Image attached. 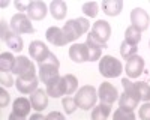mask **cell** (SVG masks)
I'll use <instances>...</instances> for the list:
<instances>
[{
    "label": "cell",
    "mask_w": 150,
    "mask_h": 120,
    "mask_svg": "<svg viewBox=\"0 0 150 120\" xmlns=\"http://www.w3.org/2000/svg\"><path fill=\"white\" fill-rule=\"evenodd\" d=\"M138 117L141 120H150V102H146L141 105L140 111H138Z\"/></svg>",
    "instance_id": "836d02e7"
},
{
    "label": "cell",
    "mask_w": 150,
    "mask_h": 120,
    "mask_svg": "<svg viewBox=\"0 0 150 120\" xmlns=\"http://www.w3.org/2000/svg\"><path fill=\"white\" fill-rule=\"evenodd\" d=\"M50 12L54 20H63L68 14V6L63 0H53L50 3Z\"/></svg>",
    "instance_id": "ffe728a7"
},
{
    "label": "cell",
    "mask_w": 150,
    "mask_h": 120,
    "mask_svg": "<svg viewBox=\"0 0 150 120\" xmlns=\"http://www.w3.org/2000/svg\"><path fill=\"white\" fill-rule=\"evenodd\" d=\"M83 12L87 17L93 18V17L98 15V12H99V5L96 2H87V3L83 5Z\"/></svg>",
    "instance_id": "4dcf8cb0"
},
{
    "label": "cell",
    "mask_w": 150,
    "mask_h": 120,
    "mask_svg": "<svg viewBox=\"0 0 150 120\" xmlns=\"http://www.w3.org/2000/svg\"><path fill=\"white\" fill-rule=\"evenodd\" d=\"M0 29H2V41H3V39L6 38V35H8V33H9L11 30H9V27H8L6 21H3V20L0 21Z\"/></svg>",
    "instance_id": "74e56055"
},
{
    "label": "cell",
    "mask_w": 150,
    "mask_h": 120,
    "mask_svg": "<svg viewBox=\"0 0 150 120\" xmlns=\"http://www.w3.org/2000/svg\"><path fill=\"white\" fill-rule=\"evenodd\" d=\"M137 51H138V47L132 45V44H129V42H126V41H123L122 45H120V56H122L125 60H128V59H131L132 56H135Z\"/></svg>",
    "instance_id": "83f0119b"
},
{
    "label": "cell",
    "mask_w": 150,
    "mask_h": 120,
    "mask_svg": "<svg viewBox=\"0 0 150 120\" xmlns=\"http://www.w3.org/2000/svg\"><path fill=\"white\" fill-rule=\"evenodd\" d=\"M119 96H120V95H119L117 89L112 86L111 83H108V81L102 83L101 86H99V89H98V98L101 99L102 104L112 105V104L119 99Z\"/></svg>",
    "instance_id": "8992f818"
},
{
    "label": "cell",
    "mask_w": 150,
    "mask_h": 120,
    "mask_svg": "<svg viewBox=\"0 0 150 120\" xmlns=\"http://www.w3.org/2000/svg\"><path fill=\"white\" fill-rule=\"evenodd\" d=\"M5 42H6V45L11 48V50H14V51H21L23 50V45H24V42H23V38L18 35V33H15V32H9L8 35H6V38L3 39Z\"/></svg>",
    "instance_id": "7402d4cb"
},
{
    "label": "cell",
    "mask_w": 150,
    "mask_h": 120,
    "mask_svg": "<svg viewBox=\"0 0 150 120\" xmlns=\"http://www.w3.org/2000/svg\"><path fill=\"white\" fill-rule=\"evenodd\" d=\"M45 120H66V119H65V116L62 114V113L53 111V113H50V114L45 117Z\"/></svg>",
    "instance_id": "8d00e7d4"
},
{
    "label": "cell",
    "mask_w": 150,
    "mask_h": 120,
    "mask_svg": "<svg viewBox=\"0 0 150 120\" xmlns=\"http://www.w3.org/2000/svg\"><path fill=\"white\" fill-rule=\"evenodd\" d=\"M29 53H30V57L33 60H36L38 63H44L45 60L48 59V56L51 54L50 50L47 48V45L41 41H33L30 42L29 45Z\"/></svg>",
    "instance_id": "30bf717a"
},
{
    "label": "cell",
    "mask_w": 150,
    "mask_h": 120,
    "mask_svg": "<svg viewBox=\"0 0 150 120\" xmlns=\"http://www.w3.org/2000/svg\"><path fill=\"white\" fill-rule=\"evenodd\" d=\"M32 104L27 98H17L12 104V113H15L21 117H27L30 114V110H32Z\"/></svg>",
    "instance_id": "ac0fdd59"
},
{
    "label": "cell",
    "mask_w": 150,
    "mask_h": 120,
    "mask_svg": "<svg viewBox=\"0 0 150 120\" xmlns=\"http://www.w3.org/2000/svg\"><path fill=\"white\" fill-rule=\"evenodd\" d=\"M15 6H17V9H18L20 12L27 11V8H29V5H24V3H21V2H15Z\"/></svg>",
    "instance_id": "f35d334b"
},
{
    "label": "cell",
    "mask_w": 150,
    "mask_h": 120,
    "mask_svg": "<svg viewBox=\"0 0 150 120\" xmlns=\"http://www.w3.org/2000/svg\"><path fill=\"white\" fill-rule=\"evenodd\" d=\"M30 120H45V117L41 113H36V114H32L30 116Z\"/></svg>",
    "instance_id": "60d3db41"
},
{
    "label": "cell",
    "mask_w": 150,
    "mask_h": 120,
    "mask_svg": "<svg viewBox=\"0 0 150 120\" xmlns=\"http://www.w3.org/2000/svg\"><path fill=\"white\" fill-rule=\"evenodd\" d=\"M75 23H77L78 30H80L81 35H84L87 30H89V27H90V23H89V20H87V18H77V20H75Z\"/></svg>",
    "instance_id": "e575fe53"
},
{
    "label": "cell",
    "mask_w": 150,
    "mask_h": 120,
    "mask_svg": "<svg viewBox=\"0 0 150 120\" xmlns=\"http://www.w3.org/2000/svg\"><path fill=\"white\" fill-rule=\"evenodd\" d=\"M30 72H36L35 63L26 56H18L17 60H15L14 69H12V74H15L17 77H21V75L30 74Z\"/></svg>",
    "instance_id": "4fadbf2b"
},
{
    "label": "cell",
    "mask_w": 150,
    "mask_h": 120,
    "mask_svg": "<svg viewBox=\"0 0 150 120\" xmlns=\"http://www.w3.org/2000/svg\"><path fill=\"white\" fill-rule=\"evenodd\" d=\"M99 72L107 78H116L123 72V65L114 56H102L99 60Z\"/></svg>",
    "instance_id": "7a4b0ae2"
},
{
    "label": "cell",
    "mask_w": 150,
    "mask_h": 120,
    "mask_svg": "<svg viewBox=\"0 0 150 120\" xmlns=\"http://www.w3.org/2000/svg\"><path fill=\"white\" fill-rule=\"evenodd\" d=\"M125 41L132 44V45H138L140 41H141V32L131 24V26L126 29V32H125Z\"/></svg>",
    "instance_id": "484cf974"
},
{
    "label": "cell",
    "mask_w": 150,
    "mask_h": 120,
    "mask_svg": "<svg viewBox=\"0 0 150 120\" xmlns=\"http://www.w3.org/2000/svg\"><path fill=\"white\" fill-rule=\"evenodd\" d=\"M144 69V59L138 54L132 56L131 59L126 60V66H125V71H126V75L129 78H138L143 74Z\"/></svg>",
    "instance_id": "9c48e42d"
},
{
    "label": "cell",
    "mask_w": 150,
    "mask_h": 120,
    "mask_svg": "<svg viewBox=\"0 0 150 120\" xmlns=\"http://www.w3.org/2000/svg\"><path fill=\"white\" fill-rule=\"evenodd\" d=\"M17 57H14V54L11 53H2L0 54V71L2 72H12L15 65Z\"/></svg>",
    "instance_id": "d4e9b609"
},
{
    "label": "cell",
    "mask_w": 150,
    "mask_h": 120,
    "mask_svg": "<svg viewBox=\"0 0 150 120\" xmlns=\"http://www.w3.org/2000/svg\"><path fill=\"white\" fill-rule=\"evenodd\" d=\"M27 17L30 20H35V21H39V20H44L45 15H47V5L41 0H35V2H30L29 3V8H27Z\"/></svg>",
    "instance_id": "9a60e30c"
},
{
    "label": "cell",
    "mask_w": 150,
    "mask_h": 120,
    "mask_svg": "<svg viewBox=\"0 0 150 120\" xmlns=\"http://www.w3.org/2000/svg\"><path fill=\"white\" fill-rule=\"evenodd\" d=\"M75 102H77L78 108H83V110H90V108H95L96 99H98V92L93 86H83L78 89L77 95L74 96Z\"/></svg>",
    "instance_id": "3957f363"
},
{
    "label": "cell",
    "mask_w": 150,
    "mask_h": 120,
    "mask_svg": "<svg viewBox=\"0 0 150 120\" xmlns=\"http://www.w3.org/2000/svg\"><path fill=\"white\" fill-rule=\"evenodd\" d=\"M12 72H0V84L5 87H11V86H15V81L12 80Z\"/></svg>",
    "instance_id": "d6a6232c"
},
{
    "label": "cell",
    "mask_w": 150,
    "mask_h": 120,
    "mask_svg": "<svg viewBox=\"0 0 150 120\" xmlns=\"http://www.w3.org/2000/svg\"><path fill=\"white\" fill-rule=\"evenodd\" d=\"M135 87H137V93H138L140 99L149 102L150 101V86L149 84L144 81H138V83H135Z\"/></svg>",
    "instance_id": "f1b7e54d"
},
{
    "label": "cell",
    "mask_w": 150,
    "mask_h": 120,
    "mask_svg": "<svg viewBox=\"0 0 150 120\" xmlns=\"http://www.w3.org/2000/svg\"><path fill=\"white\" fill-rule=\"evenodd\" d=\"M30 104L33 107V110H36L38 113L44 111L48 107V95L47 92H44L42 89H38L30 95Z\"/></svg>",
    "instance_id": "e0dca14e"
},
{
    "label": "cell",
    "mask_w": 150,
    "mask_h": 120,
    "mask_svg": "<svg viewBox=\"0 0 150 120\" xmlns=\"http://www.w3.org/2000/svg\"><path fill=\"white\" fill-rule=\"evenodd\" d=\"M38 84H39V80L36 77V72H30V74L21 75L17 78L15 87L23 95H32L35 90H38Z\"/></svg>",
    "instance_id": "277c9868"
},
{
    "label": "cell",
    "mask_w": 150,
    "mask_h": 120,
    "mask_svg": "<svg viewBox=\"0 0 150 120\" xmlns=\"http://www.w3.org/2000/svg\"><path fill=\"white\" fill-rule=\"evenodd\" d=\"M111 114V105L108 104H99L93 108L92 111V120H108Z\"/></svg>",
    "instance_id": "603a6c76"
},
{
    "label": "cell",
    "mask_w": 150,
    "mask_h": 120,
    "mask_svg": "<svg viewBox=\"0 0 150 120\" xmlns=\"http://www.w3.org/2000/svg\"><path fill=\"white\" fill-rule=\"evenodd\" d=\"M11 30L15 32L18 35H23V33H33L35 29L30 23V18L27 17V14L24 12H18L14 17L11 18Z\"/></svg>",
    "instance_id": "5b68a950"
},
{
    "label": "cell",
    "mask_w": 150,
    "mask_h": 120,
    "mask_svg": "<svg viewBox=\"0 0 150 120\" xmlns=\"http://www.w3.org/2000/svg\"><path fill=\"white\" fill-rule=\"evenodd\" d=\"M62 105H63V110H65L66 114H72L78 108L77 102H75V98H72V96H65V98L62 99Z\"/></svg>",
    "instance_id": "f546056e"
},
{
    "label": "cell",
    "mask_w": 150,
    "mask_h": 120,
    "mask_svg": "<svg viewBox=\"0 0 150 120\" xmlns=\"http://www.w3.org/2000/svg\"><path fill=\"white\" fill-rule=\"evenodd\" d=\"M131 23H132V26H135L140 32H144V30L149 29V24H150L149 14L143 8H135L131 12Z\"/></svg>",
    "instance_id": "8fae6325"
},
{
    "label": "cell",
    "mask_w": 150,
    "mask_h": 120,
    "mask_svg": "<svg viewBox=\"0 0 150 120\" xmlns=\"http://www.w3.org/2000/svg\"><path fill=\"white\" fill-rule=\"evenodd\" d=\"M149 47H150V42H149Z\"/></svg>",
    "instance_id": "b9f144b4"
},
{
    "label": "cell",
    "mask_w": 150,
    "mask_h": 120,
    "mask_svg": "<svg viewBox=\"0 0 150 120\" xmlns=\"http://www.w3.org/2000/svg\"><path fill=\"white\" fill-rule=\"evenodd\" d=\"M47 95L51 96V98H62V96L66 95L63 77H59L56 81H53L51 84H48L47 86Z\"/></svg>",
    "instance_id": "d6986e66"
},
{
    "label": "cell",
    "mask_w": 150,
    "mask_h": 120,
    "mask_svg": "<svg viewBox=\"0 0 150 120\" xmlns=\"http://www.w3.org/2000/svg\"><path fill=\"white\" fill-rule=\"evenodd\" d=\"M45 36H47V41H48L50 44L56 45V47H65L66 44H69V39H68L66 33L63 32V29L56 27V26L50 27V29L47 30Z\"/></svg>",
    "instance_id": "7c38bea8"
},
{
    "label": "cell",
    "mask_w": 150,
    "mask_h": 120,
    "mask_svg": "<svg viewBox=\"0 0 150 120\" xmlns=\"http://www.w3.org/2000/svg\"><path fill=\"white\" fill-rule=\"evenodd\" d=\"M69 57L75 63H84L89 62V51H87L86 44H74L69 48Z\"/></svg>",
    "instance_id": "2e32d148"
},
{
    "label": "cell",
    "mask_w": 150,
    "mask_h": 120,
    "mask_svg": "<svg viewBox=\"0 0 150 120\" xmlns=\"http://www.w3.org/2000/svg\"><path fill=\"white\" fill-rule=\"evenodd\" d=\"M59 77H60V74H59V66L57 65L48 63V62L39 63V80L44 84L48 86V84H51L53 81H56Z\"/></svg>",
    "instance_id": "52a82bcc"
},
{
    "label": "cell",
    "mask_w": 150,
    "mask_h": 120,
    "mask_svg": "<svg viewBox=\"0 0 150 120\" xmlns=\"http://www.w3.org/2000/svg\"><path fill=\"white\" fill-rule=\"evenodd\" d=\"M62 29H63V32L66 33L69 42L77 41L80 36H83V35L80 33V30H78V26H77V23H75V20H69V21H66V24H65V26L62 27Z\"/></svg>",
    "instance_id": "cb8c5ba5"
},
{
    "label": "cell",
    "mask_w": 150,
    "mask_h": 120,
    "mask_svg": "<svg viewBox=\"0 0 150 120\" xmlns=\"http://www.w3.org/2000/svg\"><path fill=\"white\" fill-rule=\"evenodd\" d=\"M8 120H26V117H21V116H18L15 113H11V116H9Z\"/></svg>",
    "instance_id": "ab89813d"
},
{
    "label": "cell",
    "mask_w": 150,
    "mask_h": 120,
    "mask_svg": "<svg viewBox=\"0 0 150 120\" xmlns=\"http://www.w3.org/2000/svg\"><path fill=\"white\" fill-rule=\"evenodd\" d=\"M122 86H123L125 92L119 96V107L122 108V110L134 111L135 108L138 107V102L141 101L138 93H137L135 83H132L128 78H123L122 80Z\"/></svg>",
    "instance_id": "6da1fadb"
},
{
    "label": "cell",
    "mask_w": 150,
    "mask_h": 120,
    "mask_svg": "<svg viewBox=\"0 0 150 120\" xmlns=\"http://www.w3.org/2000/svg\"><path fill=\"white\" fill-rule=\"evenodd\" d=\"M9 93L5 90V87H2V89H0V107H2V108H5L8 104H9Z\"/></svg>",
    "instance_id": "d590c367"
},
{
    "label": "cell",
    "mask_w": 150,
    "mask_h": 120,
    "mask_svg": "<svg viewBox=\"0 0 150 120\" xmlns=\"http://www.w3.org/2000/svg\"><path fill=\"white\" fill-rule=\"evenodd\" d=\"M86 45H87V51H89V62H96V60H101L102 50H104V48H107V44L98 41L95 36L90 33L89 36H87Z\"/></svg>",
    "instance_id": "ba28073f"
},
{
    "label": "cell",
    "mask_w": 150,
    "mask_h": 120,
    "mask_svg": "<svg viewBox=\"0 0 150 120\" xmlns=\"http://www.w3.org/2000/svg\"><path fill=\"white\" fill-rule=\"evenodd\" d=\"M112 120H135V114L134 111H126V110H122V108H117L114 111Z\"/></svg>",
    "instance_id": "1f68e13d"
},
{
    "label": "cell",
    "mask_w": 150,
    "mask_h": 120,
    "mask_svg": "<svg viewBox=\"0 0 150 120\" xmlns=\"http://www.w3.org/2000/svg\"><path fill=\"white\" fill-rule=\"evenodd\" d=\"M98 41H101L104 44H107V41L110 39L111 36V27L110 24L104 20H98L93 26H92V32H90Z\"/></svg>",
    "instance_id": "5bb4252c"
},
{
    "label": "cell",
    "mask_w": 150,
    "mask_h": 120,
    "mask_svg": "<svg viewBox=\"0 0 150 120\" xmlns=\"http://www.w3.org/2000/svg\"><path fill=\"white\" fill-rule=\"evenodd\" d=\"M63 81H65L66 96H71L72 93L77 92V89H78V80L75 78V75H72V74H66V75H63Z\"/></svg>",
    "instance_id": "4316f807"
},
{
    "label": "cell",
    "mask_w": 150,
    "mask_h": 120,
    "mask_svg": "<svg viewBox=\"0 0 150 120\" xmlns=\"http://www.w3.org/2000/svg\"><path fill=\"white\" fill-rule=\"evenodd\" d=\"M123 8V2L122 0H105L102 2V11L108 17H116L122 12Z\"/></svg>",
    "instance_id": "44dd1931"
}]
</instances>
